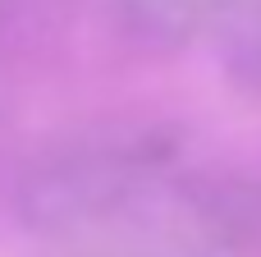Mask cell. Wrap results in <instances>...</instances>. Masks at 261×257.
Returning <instances> with one entry per match:
<instances>
[{"label": "cell", "instance_id": "6da1fadb", "mask_svg": "<svg viewBox=\"0 0 261 257\" xmlns=\"http://www.w3.org/2000/svg\"><path fill=\"white\" fill-rule=\"evenodd\" d=\"M174 152L156 138H110L50 156L23 184V221L64 244H133L170 184Z\"/></svg>", "mask_w": 261, "mask_h": 257}, {"label": "cell", "instance_id": "7a4b0ae2", "mask_svg": "<svg viewBox=\"0 0 261 257\" xmlns=\"http://www.w3.org/2000/svg\"><path fill=\"white\" fill-rule=\"evenodd\" d=\"M124 32H133L147 46H188L206 32H216L239 0H115Z\"/></svg>", "mask_w": 261, "mask_h": 257}, {"label": "cell", "instance_id": "3957f363", "mask_svg": "<svg viewBox=\"0 0 261 257\" xmlns=\"http://www.w3.org/2000/svg\"><path fill=\"white\" fill-rule=\"evenodd\" d=\"M234 74L261 92V32H252V37L243 41V51L234 55Z\"/></svg>", "mask_w": 261, "mask_h": 257}]
</instances>
